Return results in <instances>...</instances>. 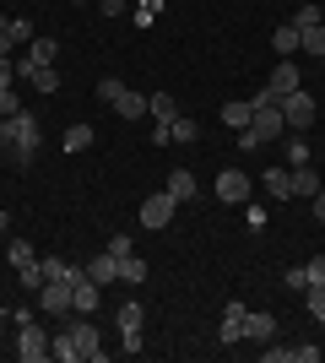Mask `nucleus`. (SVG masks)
<instances>
[{"label": "nucleus", "instance_id": "28", "mask_svg": "<svg viewBox=\"0 0 325 363\" xmlns=\"http://www.w3.org/2000/svg\"><path fill=\"white\" fill-rule=\"evenodd\" d=\"M6 260H11L16 272H22V266H33V244H28V239H6Z\"/></svg>", "mask_w": 325, "mask_h": 363}, {"label": "nucleus", "instance_id": "44", "mask_svg": "<svg viewBox=\"0 0 325 363\" xmlns=\"http://www.w3.org/2000/svg\"><path fill=\"white\" fill-rule=\"evenodd\" d=\"M0 233H6V239H11V212H0Z\"/></svg>", "mask_w": 325, "mask_h": 363}, {"label": "nucleus", "instance_id": "15", "mask_svg": "<svg viewBox=\"0 0 325 363\" xmlns=\"http://www.w3.org/2000/svg\"><path fill=\"white\" fill-rule=\"evenodd\" d=\"M55 55H60V44H55V38H33L28 55L16 60V71H28V65H55Z\"/></svg>", "mask_w": 325, "mask_h": 363}, {"label": "nucleus", "instance_id": "8", "mask_svg": "<svg viewBox=\"0 0 325 363\" xmlns=\"http://www.w3.org/2000/svg\"><path fill=\"white\" fill-rule=\"evenodd\" d=\"M173 212H179V201H173L169 190H152V196L141 201V212H136V217H141V228H169Z\"/></svg>", "mask_w": 325, "mask_h": 363}, {"label": "nucleus", "instance_id": "4", "mask_svg": "<svg viewBox=\"0 0 325 363\" xmlns=\"http://www.w3.org/2000/svg\"><path fill=\"white\" fill-rule=\"evenodd\" d=\"M98 98H103L120 120H147V92H136V87H125L120 76H108V82H98Z\"/></svg>", "mask_w": 325, "mask_h": 363}, {"label": "nucleus", "instance_id": "27", "mask_svg": "<svg viewBox=\"0 0 325 363\" xmlns=\"http://www.w3.org/2000/svg\"><path fill=\"white\" fill-rule=\"evenodd\" d=\"M169 141H201V125L190 120V114H179V120L169 125Z\"/></svg>", "mask_w": 325, "mask_h": 363}, {"label": "nucleus", "instance_id": "6", "mask_svg": "<svg viewBox=\"0 0 325 363\" xmlns=\"http://www.w3.org/2000/svg\"><path fill=\"white\" fill-rule=\"evenodd\" d=\"M33 298H38V309H49V315H76V288H71L65 277H49Z\"/></svg>", "mask_w": 325, "mask_h": 363}, {"label": "nucleus", "instance_id": "37", "mask_svg": "<svg viewBox=\"0 0 325 363\" xmlns=\"http://www.w3.org/2000/svg\"><path fill=\"white\" fill-rule=\"evenodd\" d=\"M16 108H22V98H16V87H0V120H6V114H16Z\"/></svg>", "mask_w": 325, "mask_h": 363}, {"label": "nucleus", "instance_id": "48", "mask_svg": "<svg viewBox=\"0 0 325 363\" xmlns=\"http://www.w3.org/2000/svg\"><path fill=\"white\" fill-rule=\"evenodd\" d=\"M76 6H81V0H76Z\"/></svg>", "mask_w": 325, "mask_h": 363}, {"label": "nucleus", "instance_id": "16", "mask_svg": "<svg viewBox=\"0 0 325 363\" xmlns=\"http://www.w3.org/2000/svg\"><path fill=\"white\" fill-rule=\"evenodd\" d=\"M266 87L277 92V98H287V92H298V87H304V76H298V65H293V60H282L277 71H271V82H266Z\"/></svg>", "mask_w": 325, "mask_h": 363}, {"label": "nucleus", "instance_id": "12", "mask_svg": "<svg viewBox=\"0 0 325 363\" xmlns=\"http://www.w3.org/2000/svg\"><path fill=\"white\" fill-rule=\"evenodd\" d=\"M81 272L93 277L98 288H108V282H120V255H108V250H103V255H93V260H81Z\"/></svg>", "mask_w": 325, "mask_h": 363}, {"label": "nucleus", "instance_id": "32", "mask_svg": "<svg viewBox=\"0 0 325 363\" xmlns=\"http://www.w3.org/2000/svg\"><path fill=\"white\" fill-rule=\"evenodd\" d=\"M298 163H309V141L293 130V136H287V168H298Z\"/></svg>", "mask_w": 325, "mask_h": 363}, {"label": "nucleus", "instance_id": "25", "mask_svg": "<svg viewBox=\"0 0 325 363\" xmlns=\"http://www.w3.org/2000/svg\"><path fill=\"white\" fill-rule=\"evenodd\" d=\"M16 282H22V293H38L49 282L44 277V260H33V266H22V272H16Z\"/></svg>", "mask_w": 325, "mask_h": 363}, {"label": "nucleus", "instance_id": "5", "mask_svg": "<svg viewBox=\"0 0 325 363\" xmlns=\"http://www.w3.org/2000/svg\"><path fill=\"white\" fill-rule=\"evenodd\" d=\"M282 120H287V130H309L314 120H320V104H314V92L309 87H298L282 98Z\"/></svg>", "mask_w": 325, "mask_h": 363}, {"label": "nucleus", "instance_id": "19", "mask_svg": "<svg viewBox=\"0 0 325 363\" xmlns=\"http://www.w3.org/2000/svg\"><path fill=\"white\" fill-rule=\"evenodd\" d=\"M71 288H76V315H93V309H98V293H103V288H98V282H93L87 272H81L76 282H71Z\"/></svg>", "mask_w": 325, "mask_h": 363}, {"label": "nucleus", "instance_id": "31", "mask_svg": "<svg viewBox=\"0 0 325 363\" xmlns=\"http://www.w3.org/2000/svg\"><path fill=\"white\" fill-rule=\"evenodd\" d=\"M6 44H33V22H22V16H16V22H6Z\"/></svg>", "mask_w": 325, "mask_h": 363}, {"label": "nucleus", "instance_id": "20", "mask_svg": "<svg viewBox=\"0 0 325 363\" xmlns=\"http://www.w3.org/2000/svg\"><path fill=\"white\" fill-rule=\"evenodd\" d=\"M271 49H277L282 60H293V55H298V28H293V22H282V28L271 33Z\"/></svg>", "mask_w": 325, "mask_h": 363}, {"label": "nucleus", "instance_id": "17", "mask_svg": "<svg viewBox=\"0 0 325 363\" xmlns=\"http://www.w3.org/2000/svg\"><path fill=\"white\" fill-rule=\"evenodd\" d=\"M147 114H152V120L169 130V125L179 120V104H173V92H152V98H147Z\"/></svg>", "mask_w": 325, "mask_h": 363}, {"label": "nucleus", "instance_id": "33", "mask_svg": "<svg viewBox=\"0 0 325 363\" xmlns=\"http://www.w3.org/2000/svg\"><path fill=\"white\" fill-rule=\"evenodd\" d=\"M304 309H309V315L325 325V288H304Z\"/></svg>", "mask_w": 325, "mask_h": 363}, {"label": "nucleus", "instance_id": "26", "mask_svg": "<svg viewBox=\"0 0 325 363\" xmlns=\"http://www.w3.org/2000/svg\"><path fill=\"white\" fill-rule=\"evenodd\" d=\"M249 120H255V108H249V104H222V125H233V130H244Z\"/></svg>", "mask_w": 325, "mask_h": 363}, {"label": "nucleus", "instance_id": "13", "mask_svg": "<svg viewBox=\"0 0 325 363\" xmlns=\"http://www.w3.org/2000/svg\"><path fill=\"white\" fill-rule=\"evenodd\" d=\"M277 336V315L266 309H244V342H271Z\"/></svg>", "mask_w": 325, "mask_h": 363}, {"label": "nucleus", "instance_id": "1", "mask_svg": "<svg viewBox=\"0 0 325 363\" xmlns=\"http://www.w3.org/2000/svg\"><path fill=\"white\" fill-rule=\"evenodd\" d=\"M49 358H60V363H103L108 347L98 342V325H93V320L76 315L60 336H49Z\"/></svg>", "mask_w": 325, "mask_h": 363}, {"label": "nucleus", "instance_id": "2", "mask_svg": "<svg viewBox=\"0 0 325 363\" xmlns=\"http://www.w3.org/2000/svg\"><path fill=\"white\" fill-rule=\"evenodd\" d=\"M0 157H11L16 168H28L38 157V120H33L28 108H16L0 120Z\"/></svg>", "mask_w": 325, "mask_h": 363}, {"label": "nucleus", "instance_id": "43", "mask_svg": "<svg viewBox=\"0 0 325 363\" xmlns=\"http://www.w3.org/2000/svg\"><path fill=\"white\" fill-rule=\"evenodd\" d=\"M309 206H314V223H325V184H320V196H309Z\"/></svg>", "mask_w": 325, "mask_h": 363}, {"label": "nucleus", "instance_id": "24", "mask_svg": "<svg viewBox=\"0 0 325 363\" xmlns=\"http://www.w3.org/2000/svg\"><path fill=\"white\" fill-rule=\"evenodd\" d=\"M87 147H93V125H71V130H65V152L76 157V152H87Z\"/></svg>", "mask_w": 325, "mask_h": 363}, {"label": "nucleus", "instance_id": "38", "mask_svg": "<svg viewBox=\"0 0 325 363\" xmlns=\"http://www.w3.org/2000/svg\"><path fill=\"white\" fill-rule=\"evenodd\" d=\"M98 11H103V16H120V11H136V0H98Z\"/></svg>", "mask_w": 325, "mask_h": 363}, {"label": "nucleus", "instance_id": "41", "mask_svg": "<svg viewBox=\"0 0 325 363\" xmlns=\"http://www.w3.org/2000/svg\"><path fill=\"white\" fill-rule=\"evenodd\" d=\"M287 288H293V293H304V288H309V277H304V266H293V272H287Z\"/></svg>", "mask_w": 325, "mask_h": 363}, {"label": "nucleus", "instance_id": "34", "mask_svg": "<svg viewBox=\"0 0 325 363\" xmlns=\"http://www.w3.org/2000/svg\"><path fill=\"white\" fill-rule=\"evenodd\" d=\"M304 277H309V288H325V255H309V260H304Z\"/></svg>", "mask_w": 325, "mask_h": 363}, {"label": "nucleus", "instance_id": "14", "mask_svg": "<svg viewBox=\"0 0 325 363\" xmlns=\"http://www.w3.org/2000/svg\"><path fill=\"white\" fill-rule=\"evenodd\" d=\"M261 184H266V196H271V201H293V168H266Z\"/></svg>", "mask_w": 325, "mask_h": 363}, {"label": "nucleus", "instance_id": "10", "mask_svg": "<svg viewBox=\"0 0 325 363\" xmlns=\"http://www.w3.org/2000/svg\"><path fill=\"white\" fill-rule=\"evenodd\" d=\"M217 201H222V206H244L249 201V174L222 168V174H217Z\"/></svg>", "mask_w": 325, "mask_h": 363}, {"label": "nucleus", "instance_id": "42", "mask_svg": "<svg viewBox=\"0 0 325 363\" xmlns=\"http://www.w3.org/2000/svg\"><path fill=\"white\" fill-rule=\"evenodd\" d=\"M298 363H320V347H314V342H298Z\"/></svg>", "mask_w": 325, "mask_h": 363}, {"label": "nucleus", "instance_id": "7", "mask_svg": "<svg viewBox=\"0 0 325 363\" xmlns=\"http://www.w3.org/2000/svg\"><path fill=\"white\" fill-rule=\"evenodd\" d=\"M16 358H22V363H44L49 358V331H44V325H33V320H28V325H16Z\"/></svg>", "mask_w": 325, "mask_h": 363}, {"label": "nucleus", "instance_id": "47", "mask_svg": "<svg viewBox=\"0 0 325 363\" xmlns=\"http://www.w3.org/2000/svg\"><path fill=\"white\" fill-rule=\"evenodd\" d=\"M0 33H6V16H0Z\"/></svg>", "mask_w": 325, "mask_h": 363}, {"label": "nucleus", "instance_id": "29", "mask_svg": "<svg viewBox=\"0 0 325 363\" xmlns=\"http://www.w3.org/2000/svg\"><path fill=\"white\" fill-rule=\"evenodd\" d=\"M141 320H147V309H141L136 298H130V303H120V331H141Z\"/></svg>", "mask_w": 325, "mask_h": 363}, {"label": "nucleus", "instance_id": "11", "mask_svg": "<svg viewBox=\"0 0 325 363\" xmlns=\"http://www.w3.org/2000/svg\"><path fill=\"white\" fill-rule=\"evenodd\" d=\"M163 190H169L179 206H185V201H195V196H201V184H195V168H173L169 179H163Z\"/></svg>", "mask_w": 325, "mask_h": 363}, {"label": "nucleus", "instance_id": "45", "mask_svg": "<svg viewBox=\"0 0 325 363\" xmlns=\"http://www.w3.org/2000/svg\"><path fill=\"white\" fill-rule=\"evenodd\" d=\"M6 331H11V315H6V309H0V336H6Z\"/></svg>", "mask_w": 325, "mask_h": 363}, {"label": "nucleus", "instance_id": "3", "mask_svg": "<svg viewBox=\"0 0 325 363\" xmlns=\"http://www.w3.org/2000/svg\"><path fill=\"white\" fill-rule=\"evenodd\" d=\"M287 136V120H282V104H266V108H255V120L239 130V147L244 152H255V147H271V141H282Z\"/></svg>", "mask_w": 325, "mask_h": 363}, {"label": "nucleus", "instance_id": "9", "mask_svg": "<svg viewBox=\"0 0 325 363\" xmlns=\"http://www.w3.org/2000/svg\"><path fill=\"white\" fill-rule=\"evenodd\" d=\"M244 309L249 303H239V298L222 303V325H217V342H222V347H239V342H244Z\"/></svg>", "mask_w": 325, "mask_h": 363}, {"label": "nucleus", "instance_id": "40", "mask_svg": "<svg viewBox=\"0 0 325 363\" xmlns=\"http://www.w3.org/2000/svg\"><path fill=\"white\" fill-rule=\"evenodd\" d=\"M16 82V65H11V55H0V87H11Z\"/></svg>", "mask_w": 325, "mask_h": 363}, {"label": "nucleus", "instance_id": "30", "mask_svg": "<svg viewBox=\"0 0 325 363\" xmlns=\"http://www.w3.org/2000/svg\"><path fill=\"white\" fill-rule=\"evenodd\" d=\"M325 16H320V6H314V0H304V6H298L293 11V28H320Z\"/></svg>", "mask_w": 325, "mask_h": 363}, {"label": "nucleus", "instance_id": "39", "mask_svg": "<svg viewBox=\"0 0 325 363\" xmlns=\"http://www.w3.org/2000/svg\"><path fill=\"white\" fill-rule=\"evenodd\" d=\"M108 255H130V233H114V239H108Z\"/></svg>", "mask_w": 325, "mask_h": 363}, {"label": "nucleus", "instance_id": "23", "mask_svg": "<svg viewBox=\"0 0 325 363\" xmlns=\"http://www.w3.org/2000/svg\"><path fill=\"white\" fill-rule=\"evenodd\" d=\"M120 282L141 288V282H147V260H136V255H120Z\"/></svg>", "mask_w": 325, "mask_h": 363}, {"label": "nucleus", "instance_id": "18", "mask_svg": "<svg viewBox=\"0 0 325 363\" xmlns=\"http://www.w3.org/2000/svg\"><path fill=\"white\" fill-rule=\"evenodd\" d=\"M22 82H33V92H60V71L55 65H28V71H16Z\"/></svg>", "mask_w": 325, "mask_h": 363}, {"label": "nucleus", "instance_id": "36", "mask_svg": "<svg viewBox=\"0 0 325 363\" xmlns=\"http://www.w3.org/2000/svg\"><path fill=\"white\" fill-rule=\"evenodd\" d=\"M298 358V342H293V347H266L261 352V363H293Z\"/></svg>", "mask_w": 325, "mask_h": 363}, {"label": "nucleus", "instance_id": "46", "mask_svg": "<svg viewBox=\"0 0 325 363\" xmlns=\"http://www.w3.org/2000/svg\"><path fill=\"white\" fill-rule=\"evenodd\" d=\"M0 255H6V233H0Z\"/></svg>", "mask_w": 325, "mask_h": 363}, {"label": "nucleus", "instance_id": "22", "mask_svg": "<svg viewBox=\"0 0 325 363\" xmlns=\"http://www.w3.org/2000/svg\"><path fill=\"white\" fill-rule=\"evenodd\" d=\"M298 49H304V55H320V60H325V22H320V28H298Z\"/></svg>", "mask_w": 325, "mask_h": 363}, {"label": "nucleus", "instance_id": "21", "mask_svg": "<svg viewBox=\"0 0 325 363\" xmlns=\"http://www.w3.org/2000/svg\"><path fill=\"white\" fill-rule=\"evenodd\" d=\"M320 184H325V179L314 174L309 163H298V168H293V196H320Z\"/></svg>", "mask_w": 325, "mask_h": 363}, {"label": "nucleus", "instance_id": "35", "mask_svg": "<svg viewBox=\"0 0 325 363\" xmlns=\"http://www.w3.org/2000/svg\"><path fill=\"white\" fill-rule=\"evenodd\" d=\"M120 352H125V358H136V352H147V342H141V331H120Z\"/></svg>", "mask_w": 325, "mask_h": 363}]
</instances>
